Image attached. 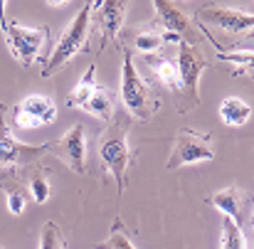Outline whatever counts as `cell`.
I'll return each mask as SVG.
<instances>
[{
    "instance_id": "cell-13",
    "label": "cell",
    "mask_w": 254,
    "mask_h": 249,
    "mask_svg": "<svg viewBox=\"0 0 254 249\" xmlns=\"http://www.w3.org/2000/svg\"><path fill=\"white\" fill-rule=\"evenodd\" d=\"M128 2L124 0H109V2H94V12H96V22L101 30V45H106L109 40H114L124 25V17L128 12Z\"/></svg>"
},
{
    "instance_id": "cell-1",
    "label": "cell",
    "mask_w": 254,
    "mask_h": 249,
    "mask_svg": "<svg viewBox=\"0 0 254 249\" xmlns=\"http://www.w3.org/2000/svg\"><path fill=\"white\" fill-rule=\"evenodd\" d=\"M91 12H94V2L82 5V10L77 12V17L69 22V27L62 32V37L57 40V45L47 55L45 67H42V77H52L69 60H74L79 52H84L86 47H89V20H91Z\"/></svg>"
},
{
    "instance_id": "cell-19",
    "label": "cell",
    "mask_w": 254,
    "mask_h": 249,
    "mask_svg": "<svg viewBox=\"0 0 254 249\" xmlns=\"http://www.w3.org/2000/svg\"><path fill=\"white\" fill-rule=\"evenodd\" d=\"M94 249H136L133 247V242H131V232H128V227L121 222L119 215L114 217L106 240H104V242H96Z\"/></svg>"
},
{
    "instance_id": "cell-25",
    "label": "cell",
    "mask_w": 254,
    "mask_h": 249,
    "mask_svg": "<svg viewBox=\"0 0 254 249\" xmlns=\"http://www.w3.org/2000/svg\"><path fill=\"white\" fill-rule=\"evenodd\" d=\"M252 222H254V220H252Z\"/></svg>"
},
{
    "instance_id": "cell-9",
    "label": "cell",
    "mask_w": 254,
    "mask_h": 249,
    "mask_svg": "<svg viewBox=\"0 0 254 249\" xmlns=\"http://www.w3.org/2000/svg\"><path fill=\"white\" fill-rule=\"evenodd\" d=\"M57 119V106L45 94H30L12 106V121L20 128H42Z\"/></svg>"
},
{
    "instance_id": "cell-21",
    "label": "cell",
    "mask_w": 254,
    "mask_h": 249,
    "mask_svg": "<svg viewBox=\"0 0 254 249\" xmlns=\"http://www.w3.org/2000/svg\"><path fill=\"white\" fill-rule=\"evenodd\" d=\"M161 45H163V35L156 32V30H143V32L136 35V50L143 52L146 57L148 55H156L161 50Z\"/></svg>"
},
{
    "instance_id": "cell-23",
    "label": "cell",
    "mask_w": 254,
    "mask_h": 249,
    "mask_svg": "<svg viewBox=\"0 0 254 249\" xmlns=\"http://www.w3.org/2000/svg\"><path fill=\"white\" fill-rule=\"evenodd\" d=\"M30 195H32V200H35L37 205H45V202L50 200L52 187H50V180H47L42 173L30 178Z\"/></svg>"
},
{
    "instance_id": "cell-20",
    "label": "cell",
    "mask_w": 254,
    "mask_h": 249,
    "mask_svg": "<svg viewBox=\"0 0 254 249\" xmlns=\"http://www.w3.org/2000/svg\"><path fill=\"white\" fill-rule=\"evenodd\" d=\"M220 249H247L242 230L232 220H222V237H220Z\"/></svg>"
},
{
    "instance_id": "cell-15",
    "label": "cell",
    "mask_w": 254,
    "mask_h": 249,
    "mask_svg": "<svg viewBox=\"0 0 254 249\" xmlns=\"http://www.w3.org/2000/svg\"><path fill=\"white\" fill-rule=\"evenodd\" d=\"M86 114H91V116H96V119H101V121H114V116H116V104H114V94H111V89H106V86H96V91L91 94V99L84 104Z\"/></svg>"
},
{
    "instance_id": "cell-16",
    "label": "cell",
    "mask_w": 254,
    "mask_h": 249,
    "mask_svg": "<svg viewBox=\"0 0 254 249\" xmlns=\"http://www.w3.org/2000/svg\"><path fill=\"white\" fill-rule=\"evenodd\" d=\"M96 64H91L89 69L84 72V77L77 82V86L69 91L67 96V106L69 109H84V104L91 99V94L96 91Z\"/></svg>"
},
{
    "instance_id": "cell-12",
    "label": "cell",
    "mask_w": 254,
    "mask_h": 249,
    "mask_svg": "<svg viewBox=\"0 0 254 249\" xmlns=\"http://www.w3.org/2000/svg\"><path fill=\"white\" fill-rule=\"evenodd\" d=\"M210 205L217 207L227 220H232L242 232L250 222V215H254V197L250 192H242L240 187H225L210 197Z\"/></svg>"
},
{
    "instance_id": "cell-14",
    "label": "cell",
    "mask_w": 254,
    "mask_h": 249,
    "mask_svg": "<svg viewBox=\"0 0 254 249\" xmlns=\"http://www.w3.org/2000/svg\"><path fill=\"white\" fill-rule=\"evenodd\" d=\"M220 119H222L225 126L240 128V126H245V124L252 119V106H250L247 101L237 99V96H227V99H222V104H220Z\"/></svg>"
},
{
    "instance_id": "cell-18",
    "label": "cell",
    "mask_w": 254,
    "mask_h": 249,
    "mask_svg": "<svg viewBox=\"0 0 254 249\" xmlns=\"http://www.w3.org/2000/svg\"><path fill=\"white\" fill-rule=\"evenodd\" d=\"M146 62L153 67V74L158 77V82L163 84L166 89H170V91H175V94H178V89H180L178 64H175V62H170V60H166V57H158V55H148V57H146Z\"/></svg>"
},
{
    "instance_id": "cell-17",
    "label": "cell",
    "mask_w": 254,
    "mask_h": 249,
    "mask_svg": "<svg viewBox=\"0 0 254 249\" xmlns=\"http://www.w3.org/2000/svg\"><path fill=\"white\" fill-rule=\"evenodd\" d=\"M215 50L222 62H230L235 67V77H250L254 82V50H237V52H232V50L225 52L220 47H215Z\"/></svg>"
},
{
    "instance_id": "cell-8",
    "label": "cell",
    "mask_w": 254,
    "mask_h": 249,
    "mask_svg": "<svg viewBox=\"0 0 254 249\" xmlns=\"http://www.w3.org/2000/svg\"><path fill=\"white\" fill-rule=\"evenodd\" d=\"M153 7H156V22L161 27V35L163 40L168 42H188L195 47V42L200 40V30H195L190 25V20L178 10L175 2H166V0H153Z\"/></svg>"
},
{
    "instance_id": "cell-7",
    "label": "cell",
    "mask_w": 254,
    "mask_h": 249,
    "mask_svg": "<svg viewBox=\"0 0 254 249\" xmlns=\"http://www.w3.org/2000/svg\"><path fill=\"white\" fill-rule=\"evenodd\" d=\"M215 151L212 143L205 133H197L192 128H180L170 151V158L166 168L168 170H178V168L192 166V163H202V161H212Z\"/></svg>"
},
{
    "instance_id": "cell-6",
    "label": "cell",
    "mask_w": 254,
    "mask_h": 249,
    "mask_svg": "<svg viewBox=\"0 0 254 249\" xmlns=\"http://www.w3.org/2000/svg\"><path fill=\"white\" fill-rule=\"evenodd\" d=\"M5 104H0V175H17V168L40 158L42 153H50V143L45 146H25L17 143L10 133L7 119H5Z\"/></svg>"
},
{
    "instance_id": "cell-24",
    "label": "cell",
    "mask_w": 254,
    "mask_h": 249,
    "mask_svg": "<svg viewBox=\"0 0 254 249\" xmlns=\"http://www.w3.org/2000/svg\"><path fill=\"white\" fill-rule=\"evenodd\" d=\"M25 202H27V200H25L20 192H7V210H10V215H22Z\"/></svg>"
},
{
    "instance_id": "cell-10",
    "label": "cell",
    "mask_w": 254,
    "mask_h": 249,
    "mask_svg": "<svg viewBox=\"0 0 254 249\" xmlns=\"http://www.w3.org/2000/svg\"><path fill=\"white\" fill-rule=\"evenodd\" d=\"M197 20L200 22H210V25H217L225 35L230 37H240V35H247L254 30V15L247 12H240V10H232V7H225V5H202L197 10Z\"/></svg>"
},
{
    "instance_id": "cell-5",
    "label": "cell",
    "mask_w": 254,
    "mask_h": 249,
    "mask_svg": "<svg viewBox=\"0 0 254 249\" xmlns=\"http://www.w3.org/2000/svg\"><path fill=\"white\" fill-rule=\"evenodd\" d=\"M178 77H180V89H178V96L185 99L183 109H192L200 104V74L210 67L207 60L188 42H180L178 45Z\"/></svg>"
},
{
    "instance_id": "cell-2",
    "label": "cell",
    "mask_w": 254,
    "mask_h": 249,
    "mask_svg": "<svg viewBox=\"0 0 254 249\" xmlns=\"http://www.w3.org/2000/svg\"><path fill=\"white\" fill-rule=\"evenodd\" d=\"M126 128H128V119H114L111 126L106 128V133L101 136V143H99V158L116 180V197L119 200L124 195L126 170L131 163V148H128Z\"/></svg>"
},
{
    "instance_id": "cell-4",
    "label": "cell",
    "mask_w": 254,
    "mask_h": 249,
    "mask_svg": "<svg viewBox=\"0 0 254 249\" xmlns=\"http://www.w3.org/2000/svg\"><path fill=\"white\" fill-rule=\"evenodd\" d=\"M121 101L126 106V111L141 121L151 119L158 109V101L153 99L151 86L143 82V77L136 69L133 55L126 50L124 52V64H121Z\"/></svg>"
},
{
    "instance_id": "cell-3",
    "label": "cell",
    "mask_w": 254,
    "mask_h": 249,
    "mask_svg": "<svg viewBox=\"0 0 254 249\" xmlns=\"http://www.w3.org/2000/svg\"><path fill=\"white\" fill-rule=\"evenodd\" d=\"M0 30L5 35L7 50L22 67H32L40 60L45 37L50 35L47 27H25V25H17L15 20H7L5 2H0Z\"/></svg>"
},
{
    "instance_id": "cell-22",
    "label": "cell",
    "mask_w": 254,
    "mask_h": 249,
    "mask_svg": "<svg viewBox=\"0 0 254 249\" xmlns=\"http://www.w3.org/2000/svg\"><path fill=\"white\" fill-rule=\"evenodd\" d=\"M40 249H64V237L62 230L55 222H45L40 232Z\"/></svg>"
},
{
    "instance_id": "cell-11",
    "label": "cell",
    "mask_w": 254,
    "mask_h": 249,
    "mask_svg": "<svg viewBox=\"0 0 254 249\" xmlns=\"http://www.w3.org/2000/svg\"><path fill=\"white\" fill-rule=\"evenodd\" d=\"M50 153H55L64 166L77 175L86 173V136L84 126L74 124L62 138H57L55 143H50Z\"/></svg>"
}]
</instances>
